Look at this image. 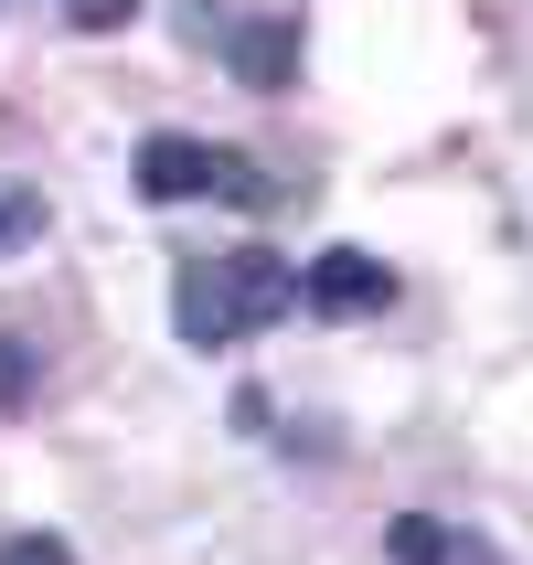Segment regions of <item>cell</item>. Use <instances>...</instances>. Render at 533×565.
Masks as SVG:
<instances>
[{"mask_svg":"<svg viewBox=\"0 0 533 565\" xmlns=\"http://www.w3.org/2000/svg\"><path fill=\"white\" fill-rule=\"evenodd\" d=\"M288 310H299V267H288V256L235 246V256H182V267H171V320H182L192 352H235V342H256V331L288 320Z\"/></svg>","mask_w":533,"mask_h":565,"instance_id":"1","label":"cell"},{"mask_svg":"<svg viewBox=\"0 0 533 565\" xmlns=\"http://www.w3.org/2000/svg\"><path fill=\"white\" fill-rule=\"evenodd\" d=\"M139 192H150V203H246V214H267V203H288L299 182H278L267 160L224 150V139L160 128V139H139Z\"/></svg>","mask_w":533,"mask_h":565,"instance_id":"2","label":"cell"},{"mask_svg":"<svg viewBox=\"0 0 533 565\" xmlns=\"http://www.w3.org/2000/svg\"><path fill=\"white\" fill-rule=\"evenodd\" d=\"M299 299H310V310H331V320L395 310V267H384V256H363V246H331V256H310V267H299Z\"/></svg>","mask_w":533,"mask_h":565,"instance_id":"3","label":"cell"},{"mask_svg":"<svg viewBox=\"0 0 533 565\" xmlns=\"http://www.w3.org/2000/svg\"><path fill=\"white\" fill-rule=\"evenodd\" d=\"M224 64H235L256 96H278L288 75H299V22H235L224 32Z\"/></svg>","mask_w":533,"mask_h":565,"instance_id":"4","label":"cell"},{"mask_svg":"<svg viewBox=\"0 0 533 565\" xmlns=\"http://www.w3.org/2000/svg\"><path fill=\"white\" fill-rule=\"evenodd\" d=\"M54 11L75 32H128V22H139V0H54Z\"/></svg>","mask_w":533,"mask_h":565,"instance_id":"5","label":"cell"},{"mask_svg":"<svg viewBox=\"0 0 533 565\" xmlns=\"http://www.w3.org/2000/svg\"><path fill=\"white\" fill-rule=\"evenodd\" d=\"M395 555H406V565H448L459 534H438V523H395Z\"/></svg>","mask_w":533,"mask_h":565,"instance_id":"6","label":"cell"},{"mask_svg":"<svg viewBox=\"0 0 533 565\" xmlns=\"http://www.w3.org/2000/svg\"><path fill=\"white\" fill-rule=\"evenodd\" d=\"M0 565H75V544H64V534H11Z\"/></svg>","mask_w":533,"mask_h":565,"instance_id":"7","label":"cell"},{"mask_svg":"<svg viewBox=\"0 0 533 565\" xmlns=\"http://www.w3.org/2000/svg\"><path fill=\"white\" fill-rule=\"evenodd\" d=\"M22 395H32V363H22V342L0 331V406H22Z\"/></svg>","mask_w":533,"mask_h":565,"instance_id":"8","label":"cell"},{"mask_svg":"<svg viewBox=\"0 0 533 565\" xmlns=\"http://www.w3.org/2000/svg\"><path fill=\"white\" fill-rule=\"evenodd\" d=\"M22 235H32V203H22V192H0V246H22Z\"/></svg>","mask_w":533,"mask_h":565,"instance_id":"9","label":"cell"}]
</instances>
